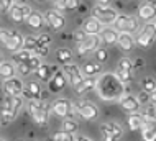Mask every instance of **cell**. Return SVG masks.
<instances>
[{
  "instance_id": "1",
  "label": "cell",
  "mask_w": 156,
  "mask_h": 141,
  "mask_svg": "<svg viewBox=\"0 0 156 141\" xmlns=\"http://www.w3.org/2000/svg\"><path fill=\"white\" fill-rule=\"evenodd\" d=\"M97 93L102 100H120L128 93V87L113 72H105L97 79Z\"/></svg>"
},
{
  "instance_id": "2",
  "label": "cell",
  "mask_w": 156,
  "mask_h": 141,
  "mask_svg": "<svg viewBox=\"0 0 156 141\" xmlns=\"http://www.w3.org/2000/svg\"><path fill=\"white\" fill-rule=\"evenodd\" d=\"M113 28H115L119 33H128V35H132V33H135L138 28H140V25H138V20L135 18V16L119 15V18L115 20V23H113Z\"/></svg>"
},
{
  "instance_id": "3",
  "label": "cell",
  "mask_w": 156,
  "mask_h": 141,
  "mask_svg": "<svg viewBox=\"0 0 156 141\" xmlns=\"http://www.w3.org/2000/svg\"><path fill=\"white\" fill-rule=\"evenodd\" d=\"M28 112H30L33 120L40 125H44L48 120V108H46L43 100H31L28 104Z\"/></svg>"
},
{
  "instance_id": "4",
  "label": "cell",
  "mask_w": 156,
  "mask_h": 141,
  "mask_svg": "<svg viewBox=\"0 0 156 141\" xmlns=\"http://www.w3.org/2000/svg\"><path fill=\"white\" fill-rule=\"evenodd\" d=\"M92 16H95V18L99 20L102 25H113V23H115V20L119 18V13H117L112 7L102 8V7L95 5L94 8H92Z\"/></svg>"
},
{
  "instance_id": "5",
  "label": "cell",
  "mask_w": 156,
  "mask_h": 141,
  "mask_svg": "<svg viewBox=\"0 0 156 141\" xmlns=\"http://www.w3.org/2000/svg\"><path fill=\"white\" fill-rule=\"evenodd\" d=\"M154 38H156V25L154 23H146L141 31L138 33L136 43L141 48H148L151 43L154 41Z\"/></svg>"
},
{
  "instance_id": "6",
  "label": "cell",
  "mask_w": 156,
  "mask_h": 141,
  "mask_svg": "<svg viewBox=\"0 0 156 141\" xmlns=\"http://www.w3.org/2000/svg\"><path fill=\"white\" fill-rule=\"evenodd\" d=\"M77 113L81 115L84 120H97L99 117V108L95 107V104H92L89 100H81L77 102Z\"/></svg>"
},
{
  "instance_id": "7",
  "label": "cell",
  "mask_w": 156,
  "mask_h": 141,
  "mask_svg": "<svg viewBox=\"0 0 156 141\" xmlns=\"http://www.w3.org/2000/svg\"><path fill=\"white\" fill-rule=\"evenodd\" d=\"M33 13V10L28 5H23V3L13 2V7L10 10V18L15 21V23H22L23 20H28V16Z\"/></svg>"
},
{
  "instance_id": "8",
  "label": "cell",
  "mask_w": 156,
  "mask_h": 141,
  "mask_svg": "<svg viewBox=\"0 0 156 141\" xmlns=\"http://www.w3.org/2000/svg\"><path fill=\"white\" fill-rule=\"evenodd\" d=\"M53 112L61 118H73V104L67 99H58L53 102Z\"/></svg>"
},
{
  "instance_id": "9",
  "label": "cell",
  "mask_w": 156,
  "mask_h": 141,
  "mask_svg": "<svg viewBox=\"0 0 156 141\" xmlns=\"http://www.w3.org/2000/svg\"><path fill=\"white\" fill-rule=\"evenodd\" d=\"M23 82L20 80L18 77H13V79H8L3 82V92L5 95H10V97H22L23 95Z\"/></svg>"
},
{
  "instance_id": "10",
  "label": "cell",
  "mask_w": 156,
  "mask_h": 141,
  "mask_svg": "<svg viewBox=\"0 0 156 141\" xmlns=\"http://www.w3.org/2000/svg\"><path fill=\"white\" fill-rule=\"evenodd\" d=\"M23 41H25V38L20 35L16 30H12V31H8V40L3 46H5L10 53L15 54V53H18V51L23 49Z\"/></svg>"
},
{
  "instance_id": "11",
  "label": "cell",
  "mask_w": 156,
  "mask_h": 141,
  "mask_svg": "<svg viewBox=\"0 0 156 141\" xmlns=\"http://www.w3.org/2000/svg\"><path fill=\"white\" fill-rule=\"evenodd\" d=\"M62 72L66 74L67 80H69V82L73 84L74 87H77V85L84 80L82 71L79 69V67L76 66V64H66V66H62Z\"/></svg>"
},
{
  "instance_id": "12",
  "label": "cell",
  "mask_w": 156,
  "mask_h": 141,
  "mask_svg": "<svg viewBox=\"0 0 156 141\" xmlns=\"http://www.w3.org/2000/svg\"><path fill=\"white\" fill-rule=\"evenodd\" d=\"M44 20H46V23H48V26L53 28L54 31H58V30L64 28V25H66L64 16H62L59 12H56V10H48V12H46Z\"/></svg>"
},
{
  "instance_id": "13",
  "label": "cell",
  "mask_w": 156,
  "mask_h": 141,
  "mask_svg": "<svg viewBox=\"0 0 156 141\" xmlns=\"http://www.w3.org/2000/svg\"><path fill=\"white\" fill-rule=\"evenodd\" d=\"M141 136H143V141H154L156 139V118L145 117V123L141 126Z\"/></svg>"
},
{
  "instance_id": "14",
  "label": "cell",
  "mask_w": 156,
  "mask_h": 141,
  "mask_svg": "<svg viewBox=\"0 0 156 141\" xmlns=\"http://www.w3.org/2000/svg\"><path fill=\"white\" fill-rule=\"evenodd\" d=\"M120 107H122V110L126 113H136L138 110H140V100H138V97H135V95H125V97H122L120 99Z\"/></svg>"
},
{
  "instance_id": "15",
  "label": "cell",
  "mask_w": 156,
  "mask_h": 141,
  "mask_svg": "<svg viewBox=\"0 0 156 141\" xmlns=\"http://www.w3.org/2000/svg\"><path fill=\"white\" fill-rule=\"evenodd\" d=\"M82 30L89 36H99L100 33H102V23H100L95 16H89V18H86V21H84Z\"/></svg>"
},
{
  "instance_id": "16",
  "label": "cell",
  "mask_w": 156,
  "mask_h": 141,
  "mask_svg": "<svg viewBox=\"0 0 156 141\" xmlns=\"http://www.w3.org/2000/svg\"><path fill=\"white\" fill-rule=\"evenodd\" d=\"M99 43H100V36H87V40L77 46V54L82 56V54L89 53V51H97Z\"/></svg>"
},
{
  "instance_id": "17",
  "label": "cell",
  "mask_w": 156,
  "mask_h": 141,
  "mask_svg": "<svg viewBox=\"0 0 156 141\" xmlns=\"http://www.w3.org/2000/svg\"><path fill=\"white\" fill-rule=\"evenodd\" d=\"M66 74L62 71H59L58 74H54V77H53V80L49 82V90L51 92H59V90H62L64 89V85H66Z\"/></svg>"
},
{
  "instance_id": "18",
  "label": "cell",
  "mask_w": 156,
  "mask_h": 141,
  "mask_svg": "<svg viewBox=\"0 0 156 141\" xmlns=\"http://www.w3.org/2000/svg\"><path fill=\"white\" fill-rule=\"evenodd\" d=\"M154 15H156V5H153L150 2L141 3L140 8H138V16L143 20H151V18H154Z\"/></svg>"
},
{
  "instance_id": "19",
  "label": "cell",
  "mask_w": 156,
  "mask_h": 141,
  "mask_svg": "<svg viewBox=\"0 0 156 141\" xmlns=\"http://www.w3.org/2000/svg\"><path fill=\"white\" fill-rule=\"evenodd\" d=\"M99 36H100V40H102L105 44H113V43H119L120 33L117 31V30H112V28H104Z\"/></svg>"
},
{
  "instance_id": "20",
  "label": "cell",
  "mask_w": 156,
  "mask_h": 141,
  "mask_svg": "<svg viewBox=\"0 0 156 141\" xmlns=\"http://www.w3.org/2000/svg\"><path fill=\"white\" fill-rule=\"evenodd\" d=\"M0 77L5 82L8 79H13L15 77V66L8 61H3L2 66H0Z\"/></svg>"
},
{
  "instance_id": "21",
  "label": "cell",
  "mask_w": 156,
  "mask_h": 141,
  "mask_svg": "<svg viewBox=\"0 0 156 141\" xmlns=\"http://www.w3.org/2000/svg\"><path fill=\"white\" fill-rule=\"evenodd\" d=\"M143 123H145V117L140 113H132L128 117V128L132 131H138V130H141V126H143Z\"/></svg>"
},
{
  "instance_id": "22",
  "label": "cell",
  "mask_w": 156,
  "mask_h": 141,
  "mask_svg": "<svg viewBox=\"0 0 156 141\" xmlns=\"http://www.w3.org/2000/svg\"><path fill=\"white\" fill-rule=\"evenodd\" d=\"M36 76H38V79L43 80V82H51L53 77H54L53 67H51V66H46V64H43V66H41L40 69L36 71Z\"/></svg>"
},
{
  "instance_id": "23",
  "label": "cell",
  "mask_w": 156,
  "mask_h": 141,
  "mask_svg": "<svg viewBox=\"0 0 156 141\" xmlns=\"http://www.w3.org/2000/svg\"><path fill=\"white\" fill-rule=\"evenodd\" d=\"M95 87H97V79L87 77V79H84L77 87H74V89H76V93H86L87 90H92V89H95Z\"/></svg>"
},
{
  "instance_id": "24",
  "label": "cell",
  "mask_w": 156,
  "mask_h": 141,
  "mask_svg": "<svg viewBox=\"0 0 156 141\" xmlns=\"http://www.w3.org/2000/svg\"><path fill=\"white\" fill-rule=\"evenodd\" d=\"M44 15H41L40 12H33V13L28 16V20H27V23L30 25L31 28H35V30H40L41 26H43V23H44Z\"/></svg>"
},
{
  "instance_id": "25",
  "label": "cell",
  "mask_w": 156,
  "mask_h": 141,
  "mask_svg": "<svg viewBox=\"0 0 156 141\" xmlns=\"http://www.w3.org/2000/svg\"><path fill=\"white\" fill-rule=\"evenodd\" d=\"M135 44V40L132 38V35H128V33H120L119 36V46L122 51H130L133 48Z\"/></svg>"
},
{
  "instance_id": "26",
  "label": "cell",
  "mask_w": 156,
  "mask_h": 141,
  "mask_svg": "<svg viewBox=\"0 0 156 141\" xmlns=\"http://www.w3.org/2000/svg\"><path fill=\"white\" fill-rule=\"evenodd\" d=\"M102 72V67L99 66V64H95V62H86L84 64V67H82V74L84 76H87V77H92V76H95V74H100Z\"/></svg>"
},
{
  "instance_id": "27",
  "label": "cell",
  "mask_w": 156,
  "mask_h": 141,
  "mask_svg": "<svg viewBox=\"0 0 156 141\" xmlns=\"http://www.w3.org/2000/svg\"><path fill=\"white\" fill-rule=\"evenodd\" d=\"M56 59H58V62H62V66L71 64L69 61L73 59V53H71V49H67V48H61V49L56 51Z\"/></svg>"
},
{
  "instance_id": "28",
  "label": "cell",
  "mask_w": 156,
  "mask_h": 141,
  "mask_svg": "<svg viewBox=\"0 0 156 141\" xmlns=\"http://www.w3.org/2000/svg\"><path fill=\"white\" fill-rule=\"evenodd\" d=\"M33 56L31 51H27V49H22L18 51V53H15L13 56H12V59H13V62L18 66V64H23V62H28V59H30Z\"/></svg>"
},
{
  "instance_id": "29",
  "label": "cell",
  "mask_w": 156,
  "mask_h": 141,
  "mask_svg": "<svg viewBox=\"0 0 156 141\" xmlns=\"http://www.w3.org/2000/svg\"><path fill=\"white\" fill-rule=\"evenodd\" d=\"M100 133H102L104 141H117L112 131V123H102L100 125Z\"/></svg>"
},
{
  "instance_id": "30",
  "label": "cell",
  "mask_w": 156,
  "mask_h": 141,
  "mask_svg": "<svg viewBox=\"0 0 156 141\" xmlns=\"http://www.w3.org/2000/svg\"><path fill=\"white\" fill-rule=\"evenodd\" d=\"M77 128H79V125H77V122L76 120H73V118H67V120H64L62 122V130L61 131H64V133H76L77 131Z\"/></svg>"
},
{
  "instance_id": "31",
  "label": "cell",
  "mask_w": 156,
  "mask_h": 141,
  "mask_svg": "<svg viewBox=\"0 0 156 141\" xmlns=\"http://www.w3.org/2000/svg\"><path fill=\"white\" fill-rule=\"evenodd\" d=\"M38 48V38L35 36H25V41H23V49L27 51H31L35 53V49Z\"/></svg>"
},
{
  "instance_id": "32",
  "label": "cell",
  "mask_w": 156,
  "mask_h": 141,
  "mask_svg": "<svg viewBox=\"0 0 156 141\" xmlns=\"http://www.w3.org/2000/svg\"><path fill=\"white\" fill-rule=\"evenodd\" d=\"M117 69H119V71H125V72H132L135 69V64L130 61L128 58H122L119 61V64H117Z\"/></svg>"
},
{
  "instance_id": "33",
  "label": "cell",
  "mask_w": 156,
  "mask_h": 141,
  "mask_svg": "<svg viewBox=\"0 0 156 141\" xmlns=\"http://www.w3.org/2000/svg\"><path fill=\"white\" fill-rule=\"evenodd\" d=\"M141 85H143V92H154L156 90V80L153 77H145L141 80Z\"/></svg>"
},
{
  "instance_id": "34",
  "label": "cell",
  "mask_w": 156,
  "mask_h": 141,
  "mask_svg": "<svg viewBox=\"0 0 156 141\" xmlns=\"http://www.w3.org/2000/svg\"><path fill=\"white\" fill-rule=\"evenodd\" d=\"M25 87H27L28 90L31 92V95L35 97V100H40V99H41V93H43V92H41L40 84H36V82H28Z\"/></svg>"
},
{
  "instance_id": "35",
  "label": "cell",
  "mask_w": 156,
  "mask_h": 141,
  "mask_svg": "<svg viewBox=\"0 0 156 141\" xmlns=\"http://www.w3.org/2000/svg\"><path fill=\"white\" fill-rule=\"evenodd\" d=\"M49 141H76V138L71 133H64V131H59V133H54Z\"/></svg>"
},
{
  "instance_id": "36",
  "label": "cell",
  "mask_w": 156,
  "mask_h": 141,
  "mask_svg": "<svg viewBox=\"0 0 156 141\" xmlns=\"http://www.w3.org/2000/svg\"><path fill=\"white\" fill-rule=\"evenodd\" d=\"M27 64L31 67V71H35V72H36L38 69H40L41 66H43V64H41V58H40V56H36L35 53H33V56H31L30 59H28V62H27Z\"/></svg>"
},
{
  "instance_id": "37",
  "label": "cell",
  "mask_w": 156,
  "mask_h": 141,
  "mask_svg": "<svg viewBox=\"0 0 156 141\" xmlns=\"http://www.w3.org/2000/svg\"><path fill=\"white\" fill-rule=\"evenodd\" d=\"M87 36H89V35H87V33L84 31V30H77V31H74V35H73L74 41L77 43V46H79V44H82V43L87 40Z\"/></svg>"
},
{
  "instance_id": "38",
  "label": "cell",
  "mask_w": 156,
  "mask_h": 141,
  "mask_svg": "<svg viewBox=\"0 0 156 141\" xmlns=\"http://www.w3.org/2000/svg\"><path fill=\"white\" fill-rule=\"evenodd\" d=\"M115 74H117V77H119L125 85L130 82V79H132V72H125V71H119V69H117Z\"/></svg>"
},
{
  "instance_id": "39",
  "label": "cell",
  "mask_w": 156,
  "mask_h": 141,
  "mask_svg": "<svg viewBox=\"0 0 156 141\" xmlns=\"http://www.w3.org/2000/svg\"><path fill=\"white\" fill-rule=\"evenodd\" d=\"M95 58H97V61H100V62H105V61H107V58H108V53H107V49H104V48L97 49V51H95Z\"/></svg>"
},
{
  "instance_id": "40",
  "label": "cell",
  "mask_w": 156,
  "mask_h": 141,
  "mask_svg": "<svg viewBox=\"0 0 156 141\" xmlns=\"http://www.w3.org/2000/svg\"><path fill=\"white\" fill-rule=\"evenodd\" d=\"M38 44H41V46H51V36L46 35V33L40 35V36H38Z\"/></svg>"
},
{
  "instance_id": "41",
  "label": "cell",
  "mask_w": 156,
  "mask_h": 141,
  "mask_svg": "<svg viewBox=\"0 0 156 141\" xmlns=\"http://www.w3.org/2000/svg\"><path fill=\"white\" fill-rule=\"evenodd\" d=\"M48 53H49V46H41V44H38V48L35 49V54H36V56H40V58L48 56Z\"/></svg>"
},
{
  "instance_id": "42",
  "label": "cell",
  "mask_w": 156,
  "mask_h": 141,
  "mask_svg": "<svg viewBox=\"0 0 156 141\" xmlns=\"http://www.w3.org/2000/svg\"><path fill=\"white\" fill-rule=\"evenodd\" d=\"M16 67H18V69H16V71H18L20 74H22V76H28V74H30V72H31V67L28 66L27 62H23V64H18V66H16Z\"/></svg>"
},
{
  "instance_id": "43",
  "label": "cell",
  "mask_w": 156,
  "mask_h": 141,
  "mask_svg": "<svg viewBox=\"0 0 156 141\" xmlns=\"http://www.w3.org/2000/svg\"><path fill=\"white\" fill-rule=\"evenodd\" d=\"M112 131H113V136H115V139H120L122 135H123V131H122V126L119 123H112Z\"/></svg>"
},
{
  "instance_id": "44",
  "label": "cell",
  "mask_w": 156,
  "mask_h": 141,
  "mask_svg": "<svg viewBox=\"0 0 156 141\" xmlns=\"http://www.w3.org/2000/svg\"><path fill=\"white\" fill-rule=\"evenodd\" d=\"M145 117H148V118H156V104H154V102L148 107V108H146Z\"/></svg>"
},
{
  "instance_id": "45",
  "label": "cell",
  "mask_w": 156,
  "mask_h": 141,
  "mask_svg": "<svg viewBox=\"0 0 156 141\" xmlns=\"http://www.w3.org/2000/svg\"><path fill=\"white\" fill-rule=\"evenodd\" d=\"M12 7H13V2H8V0H2V2H0V8H2V12H8V13H10Z\"/></svg>"
},
{
  "instance_id": "46",
  "label": "cell",
  "mask_w": 156,
  "mask_h": 141,
  "mask_svg": "<svg viewBox=\"0 0 156 141\" xmlns=\"http://www.w3.org/2000/svg\"><path fill=\"white\" fill-rule=\"evenodd\" d=\"M53 8L56 12H59V10H67L66 8V0H56V2L53 3Z\"/></svg>"
},
{
  "instance_id": "47",
  "label": "cell",
  "mask_w": 156,
  "mask_h": 141,
  "mask_svg": "<svg viewBox=\"0 0 156 141\" xmlns=\"http://www.w3.org/2000/svg\"><path fill=\"white\" fill-rule=\"evenodd\" d=\"M66 8L67 10H76V8H79V2H76V0H66Z\"/></svg>"
},
{
  "instance_id": "48",
  "label": "cell",
  "mask_w": 156,
  "mask_h": 141,
  "mask_svg": "<svg viewBox=\"0 0 156 141\" xmlns=\"http://www.w3.org/2000/svg\"><path fill=\"white\" fill-rule=\"evenodd\" d=\"M138 100H140V104H146V102H151V97H150L148 92H143V93H140Z\"/></svg>"
},
{
  "instance_id": "49",
  "label": "cell",
  "mask_w": 156,
  "mask_h": 141,
  "mask_svg": "<svg viewBox=\"0 0 156 141\" xmlns=\"http://www.w3.org/2000/svg\"><path fill=\"white\" fill-rule=\"evenodd\" d=\"M23 97H25V99H28V100H30V102H31V100H35V97L31 95V92L28 90L27 87H25V90H23Z\"/></svg>"
},
{
  "instance_id": "50",
  "label": "cell",
  "mask_w": 156,
  "mask_h": 141,
  "mask_svg": "<svg viewBox=\"0 0 156 141\" xmlns=\"http://www.w3.org/2000/svg\"><path fill=\"white\" fill-rule=\"evenodd\" d=\"M0 38H2V43L5 44L7 40H8V31H7V30H2V33H0Z\"/></svg>"
},
{
  "instance_id": "51",
  "label": "cell",
  "mask_w": 156,
  "mask_h": 141,
  "mask_svg": "<svg viewBox=\"0 0 156 141\" xmlns=\"http://www.w3.org/2000/svg\"><path fill=\"white\" fill-rule=\"evenodd\" d=\"M133 64H135V67H136V69H138V67H143V66H145V61L138 58V59H136V61H135Z\"/></svg>"
},
{
  "instance_id": "52",
  "label": "cell",
  "mask_w": 156,
  "mask_h": 141,
  "mask_svg": "<svg viewBox=\"0 0 156 141\" xmlns=\"http://www.w3.org/2000/svg\"><path fill=\"white\" fill-rule=\"evenodd\" d=\"M76 141H94V139L87 138V136H81V135H77V136H76Z\"/></svg>"
},
{
  "instance_id": "53",
  "label": "cell",
  "mask_w": 156,
  "mask_h": 141,
  "mask_svg": "<svg viewBox=\"0 0 156 141\" xmlns=\"http://www.w3.org/2000/svg\"><path fill=\"white\" fill-rule=\"evenodd\" d=\"M150 97H151V102H154V104H156V90H154V92H151V93H150Z\"/></svg>"
},
{
  "instance_id": "54",
  "label": "cell",
  "mask_w": 156,
  "mask_h": 141,
  "mask_svg": "<svg viewBox=\"0 0 156 141\" xmlns=\"http://www.w3.org/2000/svg\"><path fill=\"white\" fill-rule=\"evenodd\" d=\"M16 141H23V139H16Z\"/></svg>"
},
{
  "instance_id": "55",
  "label": "cell",
  "mask_w": 156,
  "mask_h": 141,
  "mask_svg": "<svg viewBox=\"0 0 156 141\" xmlns=\"http://www.w3.org/2000/svg\"><path fill=\"white\" fill-rule=\"evenodd\" d=\"M2 141H5V139H2Z\"/></svg>"
}]
</instances>
